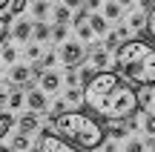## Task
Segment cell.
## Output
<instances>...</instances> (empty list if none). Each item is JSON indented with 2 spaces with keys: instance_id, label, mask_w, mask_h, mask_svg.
Masks as SVG:
<instances>
[{
  "instance_id": "1",
  "label": "cell",
  "mask_w": 155,
  "mask_h": 152,
  "mask_svg": "<svg viewBox=\"0 0 155 152\" xmlns=\"http://www.w3.org/2000/svg\"><path fill=\"white\" fill-rule=\"evenodd\" d=\"M83 106L104 121L127 118L138 112V86H132L115 69H98L83 83Z\"/></svg>"
},
{
  "instance_id": "2",
  "label": "cell",
  "mask_w": 155,
  "mask_h": 152,
  "mask_svg": "<svg viewBox=\"0 0 155 152\" xmlns=\"http://www.w3.org/2000/svg\"><path fill=\"white\" fill-rule=\"evenodd\" d=\"M112 69L135 86H155V43L147 37L124 40L115 49Z\"/></svg>"
},
{
  "instance_id": "3",
  "label": "cell",
  "mask_w": 155,
  "mask_h": 152,
  "mask_svg": "<svg viewBox=\"0 0 155 152\" xmlns=\"http://www.w3.org/2000/svg\"><path fill=\"white\" fill-rule=\"evenodd\" d=\"M52 126L61 138L72 141L81 149H101V144L106 141V126L98 118H92L89 112H72V109H63L61 115L52 118Z\"/></svg>"
},
{
  "instance_id": "4",
  "label": "cell",
  "mask_w": 155,
  "mask_h": 152,
  "mask_svg": "<svg viewBox=\"0 0 155 152\" xmlns=\"http://www.w3.org/2000/svg\"><path fill=\"white\" fill-rule=\"evenodd\" d=\"M38 152H81V147H75L72 141L61 138L58 132H40V138H38Z\"/></svg>"
},
{
  "instance_id": "5",
  "label": "cell",
  "mask_w": 155,
  "mask_h": 152,
  "mask_svg": "<svg viewBox=\"0 0 155 152\" xmlns=\"http://www.w3.org/2000/svg\"><path fill=\"white\" fill-rule=\"evenodd\" d=\"M83 55H86L83 43H78V40H66V43L61 46V52H58V60H61L66 69H78L83 63Z\"/></svg>"
},
{
  "instance_id": "6",
  "label": "cell",
  "mask_w": 155,
  "mask_h": 152,
  "mask_svg": "<svg viewBox=\"0 0 155 152\" xmlns=\"http://www.w3.org/2000/svg\"><path fill=\"white\" fill-rule=\"evenodd\" d=\"M89 63H92L95 69H112V57H109V49H104V46H89Z\"/></svg>"
},
{
  "instance_id": "7",
  "label": "cell",
  "mask_w": 155,
  "mask_h": 152,
  "mask_svg": "<svg viewBox=\"0 0 155 152\" xmlns=\"http://www.w3.org/2000/svg\"><path fill=\"white\" fill-rule=\"evenodd\" d=\"M26 106L32 109V112H46V109H49V98H46V92L43 89H38V86H35V89H29V95H26Z\"/></svg>"
},
{
  "instance_id": "8",
  "label": "cell",
  "mask_w": 155,
  "mask_h": 152,
  "mask_svg": "<svg viewBox=\"0 0 155 152\" xmlns=\"http://www.w3.org/2000/svg\"><path fill=\"white\" fill-rule=\"evenodd\" d=\"M9 37H15L17 43H26V40L32 37V23H29V20H12Z\"/></svg>"
},
{
  "instance_id": "9",
  "label": "cell",
  "mask_w": 155,
  "mask_h": 152,
  "mask_svg": "<svg viewBox=\"0 0 155 152\" xmlns=\"http://www.w3.org/2000/svg\"><path fill=\"white\" fill-rule=\"evenodd\" d=\"M38 80H40V86H38V89H43L46 95H55V92L63 86V78H61L58 72H43Z\"/></svg>"
},
{
  "instance_id": "10",
  "label": "cell",
  "mask_w": 155,
  "mask_h": 152,
  "mask_svg": "<svg viewBox=\"0 0 155 152\" xmlns=\"http://www.w3.org/2000/svg\"><path fill=\"white\" fill-rule=\"evenodd\" d=\"M29 78H32L29 66H17V63H12V69H9V92L17 89V86H23Z\"/></svg>"
},
{
  "instance_id": "11",
  "label": "cell",
  "mask_w": 155,
  "mask_h": 152,
  "mask_svg": "<svg viewBox=\"0 0 155 152\" xmlns=\"http://www.w3.org/2000/svg\"><path fill=\"white\" fill-rule=\"evenodd\" d=\"M35 129H38V112H32V109H29L26 115H20V132L32 135Z\"/></svg>"
},
{
  "instance_id": "12",
  "label": "cell",
  "mask_w": 155,
  "mask_h": 152,
  "mask_svg": "<svg viewBox=\"0 0 155 152\" xmlns=\"http://www.w3.org/2000/svg\"><path fill=\"white\" fill-rule=\"evenodd\" d=\"M32 149V138L26 135V132H17L15 138H12V152H29Z\"/></svg>"
},
{
  "instance_id": "13",
  "label": "cell",
  "mask_w": 155,
  "mask_h": 152,
  "mask_svg": "<svg viewBox=\"0 0 155 152\" xmlns=\"http://www.w3.org/2000/svg\"><path fill=\"white\" fill-rule=\"evenodd\" d=\"M32 37L38 40V43H43V40H49V37H52V26H46L43 20L32 23Z\"/></svg>"
},
{
  "instance_id": "14",
  "label": "cell",
  "mask_w": 155,
  "mask_h": 152,
  "mask_svg": "<svg viewBox=\"0 0 155 152\" xmlns=\"http://www.w3.org/2000/svg\"><path fill=\"white\" fill-rule=\"evenodd\" d=\"M29 3H32V15H35V20H46V15L52 11L49 0H29Z\"/></svg>"
},
{
  "instance_id": "15",
  "label": "cell",
  "mask_w": 155,
  "mask_h": 152,
  "mask_svg": "<svg viewBox=\"0 0 155 152\" xmlns=\"http://www.w3.org/2000/svg\"><path fill=\"white\" fill-rule=\"evenodd\" d=\"M89 26H92L95 34H106L109 32V23H106L104 15H92V11H89Z\"/></svg>"
},
{
  "instance_id": "16",
  "label": "cell",
  "mask_w": 155,
  "mask_h": 152,
  "mask_svg": "<svg viewBox=\"0 0 155 152\" xmlns=\"http://www.w3.org/2000/svg\"><path fill=\"white\" fill-rule=\"evenodd\" d=\"M63 101L69 103V106H81L83 103V86H66V98Z\"/></svg>"
},
{
  "instance_id": "17",
  "label": "cell",
  "mask_w": 155,
  "mask_h": 152,
  "mask_svg": "<svg viewBox=\"0 0 155 152\" xmlns=\"http://www.w3.org/2000/svg\"><path fill=\"white\" fill-rule=\"evenodd\" d=\"M150 103H152V86H138V115L147 112Z\"/></svg>"
},
{
  "instance_id": "18",
  "label": "cell",
  "mask_w": 155,
  "mask_h": 152,
  "mask_svg": "<svg viewBox=\"0 0 155 152\" xmlns=\"http://www.w3.org/2000/svg\"><path fill=\"white\" fill-rule=\"evenodd\" d=\"M121 11H124V6L115 3V0L104 3V17H106V20H118V17H121Z\"/></svg>"
},
{
  "instance_id": "19",
  "label": "cell",
  "mask_w": 155,
  "mask_h": 152,
  "mask_svg": "<svg viewBox=\"0 0 155 152\" xmlns=\"http://www.w3.org/2000/svg\"><path fill=\"white\" fill-rule=\"evenodd\" d=\"M52 17H55V23H69L72 9H69L66 3H61V6H55V9H52Z\"/></svg>"
},
{
  "instance_id": "20",
  "label": "cell",
  "mask_w": 155,
  "mask_h": 152,
  "mask_svg": "<svg viewBox=\"0 0 155 152\" xmlns=\"http://www.w3.org/2000/svg\"><path fill=\"white\" fill-rule=\"evenodd\" d=\"M144 29H147V32H144V37H150L152 43H155V6L147 11V23H144Z\"/></svg>"
},
{
  "instance_id": "21",
  "label": "cell",
  "mask_w": 155,
  "mask_h": 152,
  "mask_svg": "<svg viewBox=\"0 0 155 152\" xmlns=\"http://www.w3.org/2000/svg\"><path fill=\"white\" fill-rule=\"evenodd\" d=\"M12 126H15V118H12V115H6V112H0V141L9 135Z\"/></svg>"
},
{
  "instance_id": "22",
  "label": "cell",
  "mask_w": 155,
  "mask_h": 152,
  "mask_svg": "<svg viewBox=\"0 0 155 152\" xmlns=\"http://www.w3.org/2000/svg\"><path fill=\"white\" fill-rule=\"evenodd\" d=\"M9 26H12V15H0V46L9 40Z\"/></svg>"
},
{
  "instance_id": "23",
  "label": "cell",
  "mask_w": 155,
  "mask_h": 152,
  "mask_svg": "<svg viewBox=\"0 0 155 152\" xmlns=\"http://www.w3.org/2000/svg\"><path fill=\"white\" fill-rule=\"evenodd\" d=\"M49 40L63 43V40H66V23H55V26H52V37H49Z\"/></svg>"
},
{
  "instance_id": "24",
  "label": "cell",
  "mask_w": 155,
  "mask_h": 152,
  "mask_svg": "<svg viewBox=\"0 0 155 152\" xmlns=\"http://www.w3.org/2000/svg\"><path fill=\"white\" fill-rule=\"evenodd\" d=\"M147 23V11H132L129 15V29H144Z\"/></svg>"
},
{
  "instance_id": "25",
  "label": "cell",
  "mask_w": 155,
  "mask_h": 152,
  "mask_svg": "<svg viewBox=\"0 0 155 152\" xmlns=\"http://www.w3.org/2000/svg\"><path fill=\"white\" fill-rule=\"evenodd\" d=\"M0 60L12 66V63L17 60V49H15V46H3V49H0Z\"/></svg>"
},
{
  "instance_id": "26",
  "label": "cell",
  "mask_w": 155,
  "mask_h": 152,
  "mask_svg": "<svg viewBox=\"0 0 155 152\" xmlns=\"http://www.w3.org/2000/svg\"><path fill=\"white\" fill-rule=\"evenodd\" d=\"M6 106H12V109H20V106H23V92L12 89V92H9V98H6Z\"/></svg>"
},
{
  "instance_id": "27",
  "label": "cell",
  "mask_w": 155,
  "mask_h": 152,
  "mask_svg": "<svg viewBox=\"0 0 155 152\" xmlns=\"http://www.w3.org/2000/svg\"><path fill=\"white\" fill-rule=\"evenodd\" d=\"M144 132L155 138V112H144Z\"/></svg>"
},
{
  "instance_id": "28",
  "label": "cell",
  "mask_w": 155,
  "mask_h": 152,
  "mask_svg": "<svg viewBox=\"0 0 155 152\" xmlns=\"http://www.w3.org/2000/svg\"><path fill=\"white\" fill-rule=\"evenodd\" d=\"M75 29H78V37H81V40H89V37H92V34H95V32H92V26H89V20L78 23Z\"/></svg>"
},
{
  "instance_id": "29",
  "label": "cell",
  "mask_w": 155,
  "mask_h": 152,
  "mask_svg": "<svg viewBox=\"0 0 155 152\" xmlns=\"http://www.w3.org/2000/svg\"><path fill=\"white\" fill-rule=\"evenodd\" d=\"M38 60L43 63V69H49V66H55V63H58V52H55V49H49L46 55H40Z\"/></svg>"
},
{
  "instance_id": "30",
  "label": "cell",
  "mask_w": 155,
  "mask_h": 152,
  "mask_svg": "<svg viewBox=\"0 0 155 152\" xmlns=\"http://www.w3.org/2000/svg\"><path fill=\"white\" fill-rule=\"evenodd\" d=\"M124 152H147V144L138 141V138H132V141H127V149Z\"/></svg>"
},
{
  "instance_id": "31",
  "label": "cell",
  "mask_w": 155,
  "mask_h": 152,
  "mask_svg": "<svg viewBox=\"0 0 155 152\" xmlns=\"http://www.w3.org/2000/svg\"><path fill=\"white\" fill-rule=\"evenodd\" d=\"M26 6H29V0H9L12 15H23V11H26Z\"/></svg>"
},
{
  "instance_id": "32",
  "label": "cell",
  "mask_w": 155,
  "mask_h": 152,
  "mask_svg": "<svg viewBox=\"0 0 155 152\" xmlns=\"http://www.w3.org/2000/svg\"><path fill=\"white\" fill-rule=\"evenodd\" d=\"M95 72H98V69H95V66H83V69H78V80H81V86L86 83V80L92 78Z\"/></svg>"
},
{
  "instance_id": "33",
  "label": "cell",
  "mask_w": 155,
  "mask_h": 152,
  "mask_svg": "<svg viewBox=\"0 0 155 152\" xmlns=\"http://www.w3.org/2000/svg\"><path fill=\"white\" fill-rule=\"evenodd\" d=\"M63 83H66V86H81V80H78V72H75V69H66V78H63Z\"/></svg>"
},
{
  "instance_id": "34",
  "label": "cell",
  "mask_w": 155,
  "mask_h": 152,
  "mask_svg": "<svg viewBox=\"0 0 155 152\" xmlns=\"http://www.w3.org/2000/svg\"><path fill=\"white\" fill-rule=\"evenodd\" d=\"M66 106H69V103L63 101V98H61V101H55V106H52V112H49V121L55 118V115H61V112H63V109H66Z\"/></svg>"
},
{
  "instance_id": "35",
  "label": "cell",
  "mask_w": 155,
  "mask_h": 152,
  "mask_svg": "<svg viewBox=\"0 0 155 152\" xmlns=\"http://www.w3.org/2000/svg\"><path fill=\"white\" fill-rule=\"evenodd\" d=\"M40 55H43V52H40V46H38V43H32V46L26 49V57H29V60H38Z\"/></svg>"
},
{
  "instance_id": "36",
  "label": "cell",
  "mask_w": 155,
  "mask_h": 152,
  "mask_svg": "<svg viewBox=\"0 0 155 152\" xmlns=\"http://www.w3.org/2000/svg\"><path fill=\"white\" fill-rule=\"evenodd\" d=\"M104 49H109V52H112V49H118V37H115V34H109V37L104 40Z\"/></svg>"
},
{
  "instance_id": "37",
  "label": "cell",
  "mask_w": 155,
  "mask_h": 152,
  "mask_svg": "<svg viewBox=\"0 0 155 152\" xmlns=\"http://www.w3.org/2000/svg\"><path fill=\"white\" fill-rule=\"evenodd\" d=\"M83 6H86L89 11H95V9H101V6H104V0H83Z\"/></svg>"
},
{
  "instance_id": "38",
  "label": "cell",
  "mask_w": 155,
  "mask_h": 152,
  "mask_svg": "<svg viewBox=\"0 0 155 152\" xmlns=\"http://www.w3.org/2000/svg\"><path fill=\"white\" fill-rule=\"evenodd\" d=\"M112 34H115L118 40H121V37H129V26H118V29H115Z\"/></svg>"
},
{
  "instance_id": "39",
  "label": "cell",
  "mask_w": 155,
  "mask_h": 152,
  "mask_svg": "<svg viewBox=\"0 0 155 152\" xmlns=\"http://www.w3.org/2000/svg\"><path fill=\"white\" fill-rule=\"evenodd\" d=\"M138 6H141V11H150L155 6V0H138Z\"/></svg>"
},
{
  "instance_id": "40",
  "label": "cell",
  "mask_w": 155,
  "mask_h": 152,
  "mask_svg": "<svg viewBox=\"0 0 155 152\" xmlns=\"http://www.w3.org/2000/svg\"><path fill=\"white\" fill-rule=\"evenodd\" d=\"M63 3H66L69 9H78V6H83V0H63Z\"/></svg>"
},
{
  "instance_id": "41",
  "label": "cell",
  "mask_w": 155,
  "mask_h": 152,
  "mask_svg": "<svg viewBox=\"0 0 155 152\" xmlns=\"http://www.w3.org/2000/svg\"><path fill=\"white\" fill-rule=\"evenodd\" d=\"M6 98H9V92H3V89H0V109L6 106Z\"/></svg>"
},
{
  "instance_id": "42",
  "label": "cell",
  "mask_w": 155,
  "mask_h": 152,
  "mask_svg": "<svg viewBox=\"0 0 155 152\" xmlns=\"http://www.w3.org/2000/svg\"><path fill=\"white\" fill-rule=\"evenodd\" d=\"M115 3H121V6H129V3H135V0H115Z\"/></svg>"
},
{
  "instance_id": "43",
  "label": "cell",
  "mask_w": 155,
  "mask_h": 152,
  "mask_svg": "<svg viewBox=\"0 0 155 152\" xmlns=\"http://www.w3.org/2000/svg\"><path fill=\"white\" fill-rule=\"evenodd\" d=\"M147 147H150V152H155V138H152V141H150V144H147Z\"/></svg>"
},
{
  "instance_id": "44",
  "label": "cell",
  "mask_w": 155,
  "mask_h": 152,
  "mask_svg": "<svg viewBox=\"0 0 155 152\" xmlns=\"http://www.w3.org/2000/svg\"><path fill=\"white\" fill-rule=\"evenodd\" d=\"M0 152H12V147H3V144H0Z\"/></svg>"
},
{
  "instance_id": "45",
  "label": "cell",
  "mask_w": 155,
  "mask_h": 152,
  "mask_svg": "<svg viewBox=\"0 0 155 152\" xmlns=\"http://www.w3.org/2000/svg\"><path fill=\"white\" fill-rule=\"evenodd\" d=\"M6 6H9V0H0V9H6Z\"/></svg>"
},
{
  "instance_id": "46",
  "label": "cell",
  "mask_w": 155,
  "mask_h": 152,
  "mask_svg": "<svg viewBox=\"0 0 155 152\" xmlns=\"http://www.w3.org/2000/svg\"><path fill=\"white\" fill-rule=\"evenodd\" d=\"M0 78H3V72H0Z\"/></svg>"
}]
</instances>
